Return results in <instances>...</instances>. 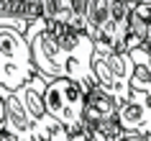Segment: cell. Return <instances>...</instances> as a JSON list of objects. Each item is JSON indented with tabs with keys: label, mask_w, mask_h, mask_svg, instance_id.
I'll use <instances>...</instances> for the list:
<instances>
[{
	"label": "cell",
	"mask_w": 151,
	"mask_h": 141,
	"mask_svg": "<svg viewBox=\"0 0 151 141\" xmlns=\"http://www.w3.org/2000/svg\"><path fill=\"white\" fill-rule=\"evenodd\" d=\"M131 5L120 0H87L85 8V36L95 51H123L128 39Z\"/></svg>",
	"instance_id": "2"
},
{
	"label": "cell",
	"mask_w": 151,
	"mask_h": 141,
	"mask_svg": "<svg viewBox=\"0 0 151 141\" xmlns=\"http://www.w3.org/2000/svg\"><path fill=\"white\" fill-rule=\"evenodd\" d=\"M0 136H3V105H0Z\"/></svg>",
	"instance_id": "14"
},
{
	"label": "cell",
	"mask_w": 151,
	"mask_h": 141,
	"mask_svg": "<svg viewBox=\"0 0 151 141\" xmlns=\"http://www.w3.org/2000/svg\"><path fill=\"white\" fill-rule=\"evenodd\" d=\"M26 41L31 49V62L39 74L49 80H72L85 90L95 85L92 74V41L85 31L64 28V26L33 21L26 28Z\"/></svg>",
	"instance_id": "1"
},
{
	"label": "cell",
	"mask_w": 151,
	"mask_h": 141,
	"mask_svg": "<svg viewBox=\"0 0 151 141\" xmlns=\"http://www.w3.org/2000/svg\"><path fill=\"white\" fill-rule=\"evenodd\" d=\"M120 3H128V5H138V3H151V0H120Z\"/></svg>",
	"instance_id": "12"
},
{
	"label": "cell",
	"mask_w": 151,
	"mask_h": 141,
	"mask_svg": "<svg viewBox=\"0 0 151 141\" xmlns=\"http://www.w3.org/2000/svg\"><path fill=\"white\" fill-rule=\"evenodd\" d=\"M120 103L113 98L108 90H103L100 85H92L85 93V110H82V118H85V126L100 123V121H110L115 118Z\"/></svg>",
	"instance_id": "8"
},
{
	"label": "cell",
	"mask_w": 151,
	"mask_h": 141,
	"mask_svg": "<svg viewBox=\"0 0 151 141\" xmlns=\"http://www.w3.org/2000/svg\"><path fill=\"white\" fill-rule=\"evenodd\" d=\"M92 74L95 85L123 103L131 93V77H133V62L126 51H92Z\"/></svg>",
	"instance_id": "5"
},
{
	"label": "cell",
	"mask_w": 151,
	"mask_h": 141,
	"mask_svg": "<svg viewBox=\"0 0 151 141\" xmlns=\"http://www.w3.org/2000/svg\"><path fill=\"white\" fill-rule=\"evenodd\" d=\"M151 44V3H138L131 5V16H128V39L123 51L131 46H141Z\"/></svg>",
	"instance_id": "9"
},
{
	"label": "cell",
	"mask_w": 151,
	"mask_h": 141,
	"mask_svg": "<svg viewBox=\"0 0 151 141\" xmlns=\"http://www.w3.org/2000/svg\"><path fill=\"white\" fill-rule=\"evenodd\" d=\"M87 0H39V18L44 23L85 31Z\"/></svg>",
	"instance_id": "7"
},
{
	"label": "cell",
	"mask_w": 151,
	"mask_h": 141,
	"mask_svg": "<svg viewBox=\"0 0 151 141\" xmlns=\"http://www.w3.org/2000/svg\"><path fill=\"white\" fill-rule=\"evenodd\" d=\"M85 93L87 90L72 80H49L44 87V108L69 133V141L85 139Z\"/></svg>",
	"instance_id": "3"
},
{
	"label": "cell",
	"mask_w": 151,
	"mask_h": 141,
	"mask_svg": "<svg viewBox=\"0 0 151 141\" xmlns=\"http://www.w3.org/2000/svg\"><path fill=\"white\" fill-rule=\"evenodd\" d=\"M123 141H146V139H143V136H126Z\"/></svg>",
	"instance_id": "13"
},
{
	"label": "cell",
	"mask_w": 151,
	"mask_h": 141,
	"mask_svg": "<svg viewBox=\"0 0 151 141\" xmlns=\"http://www.w3.org/2000/svg\"><path fill=\"white\" fill-rule=\"evenodd\" d=\"M36 74L28 41L16 28L0 26V90L16 93Z\"/></svg>",
	"instance_id": "4"
},
{
	"label": "cell",
	"mask_w": 151,
	"mask_h": 141,
	"mask_svg": "<svg viewBox=\"0 0 151 141\" xmlns=\"http://www.w3.org/2000/svg\"><path fill=\"white\" fill-rule=\"evenodd\" d=\"M115 121L126 136H149L151 133V93H136L131 90L128 98L118 105Z\"/></svg>",
	"instance_id": "6"
},
{
	"label": "cell",
	"mask_w": 151,
	"mask_h": 141,
	"mask_svg": "<svg viewBox=\"0 0 151 141\" xmlns=\"http://www.w3.org/2000/svg\"><path fill=\"white\" fill-rule=\"evenodd\" d=\"M146 141H151V133H149V136H146Z\"/></svg>",
	"instance_id": "16"
},
{
	"label": "cell",
	"mask_w": 151,
	"mask_h": 141,
	"mask_svg": "<svg viewBox=\"0 0 151 141\" xmlns=\"http://www.w3.org/2000/svg\"><path fill=\"white\" fill-rule=\"evenodd\" d=\"M21 3H36V5H39V0H21Z\"/></svg>",
	"instance_id": "15"
},
{
	"label": "cell",
	"mask_w": 151,
	"mask_h": 141,
	"mask_svg": "<svg viewBox=\"0 0 151 141\" xmlns=\"http://www.w3.org/2000/svg\"><path fill=\"white\" fill-rule=\"evenodd\" d=\"M126 54L133 62V77H131V90L136 93H151V44L126 49Z\"/></svg>",
	"instance_id": "10"
},
{
	"label": "cell",
	"mask_w": 151,
	"mask_h": 141,
	"mask_svg": "<svg viewBox=\"0 0 151 141\" xmlns=\"http://www.w3.org/2000/svg\"><path fill=\"white\" fill-rule=\"evenodd\" d=\"M85 136H87V141H123L126 139V131L120 128V123L115 118H110V121H100V123L85 126Z\"/></svg>",
	"instance_id": "11"
}]
</instances>
